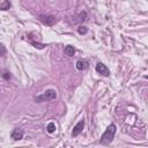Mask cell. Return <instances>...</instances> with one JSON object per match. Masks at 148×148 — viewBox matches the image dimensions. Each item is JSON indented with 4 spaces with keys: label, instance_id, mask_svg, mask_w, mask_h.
Listing matches in <instances>:
<instances>
[{
    "label": "cell",
    "instance_id": "obj_1",
    "mask_svg": "<svg viewBox=\"0 0 148 148\" xmlns=\"http://www.w3.org/2000/svg\"><path fill=\"white\" fill-rule=\"evenodd\" d=\"M116 130H117V127H116V125H114V124L109 125V126L106 127V130L104 131V133L102 134L99 142H101V143H103V145H109V143H111V142L113 141V139H114Z\"/></svg>",
    "mask_w": 148,
    "mask_h": 148
},
{
    "label": "cell",
    "instance_id": "obj_2",
    "mask_svg": "<svg viewBox=\"0 0 148 148\" xmlns=\"http://www.w3.org/2000/svg\"><path fill=\"white\" fill-rule=\"evenodd\" d=\"M57 97V92L54 89H47L46 91H44L40 95L35 96V102H46V101H52Z\"/></svg>",
    "mask_w": 148,
    "mask_h": 148
},
{
    "label": "cell",
    "instance_id": "obj_3",
    "mask_svg": "<svg viewBox=\"0 0 148 148\" xmlns=\"http://www.w3.org/2000/svg\"><path fill=\"white\" fill-rule=\"evenodd\" d=\"M38 20L44 24V25H47V27H51L58 20L56 16L53 15H39L38 16Z\"/></svg>",
    "mask_w": 148,
    "mask_h": 148
},
{
    "label": "cell",
    "instance_id": "obj_4",
    "mask_svg": "<svg viewBox=\"0 0 148 148\" xmlns=\"http://www.w3.org/2000/svg\"><path fill=\"white\" fill-rule=\"evenodd\" d=\"M96 72H97L98 74L103 75V76H109V75H110L109 68H108L104 64H102V62H98V64L96 65Z\"/></svg>",
    "mask_w": 148,
    "mask_h": 148
},
{
    "label": "cell",
    "instance_id": "obj_5",
    "mask_svg": "<svg viewBox=\"0 0 148 148\" xmlns=\"http://www.w3.org/2000/svg\"><path fill=\"white\" fill-rule=\"evenodd\" d=\"M83 127H84V120L81 119V120L74 126V128H73V131H72V136H73V138H74V136H77V135L83 131Z\"/></svg>",
    "mask_w": 148,
    "mask_h": 148
},
{
    "label": "cell",
    "instance_id": "obj_6",
    "mask_svg": "<svg viewBox=\"0 0 148 148\" xmlns=\"http://www.w3.org/2000/svg\"><path fill=\"white\" fill-rule=\"evenodd\" d=\"M23 131L22 130H20V128H14L13 131H12V133H10V138L13 139V140H15V141H17V140H21L22 138H23Z\"/></svg>",
    "mask_w": 148,
    "mask_h": 148
},
{
    "label": "cell",
    "instance_id": "obj_7",
    "mask_svg": "<svg viewBox=\"0 0 148 148\" xmlns=\"http://www.w3.org/2000/svg\"><path fill=\"white\" fill-rule=\"evenodd\" d=\"M75 66H76V69L83 71V69H87L89 67V62L87 60H77Z\"/></svg>",
    "mask_w": 148,
    "mask_h": 148
},
{
    "label": "cell",
    "instance_id": "obj_8",
    "mask_svg": "<svg viewBox=\"0 0 148 148\" xmlns=\"http://www.w3.org/2000/svg\"><path fill=\"white\" fill-rule=\"evenodd\" d=\"M65 54L66 56H68V57H73L74 56V53H75V49H74V46H72V45H67V46H65Z\"/></svg>",
    "mask_w": 148,
    "mask_h": 148
},
{
    "label": "cell",
    "instance_id": "obj_9",
    "mask_svg": "<svg viewBox=\"0 0 148 148\" xmlns=\"http://www.w3.org/2000/svg\"><path fill=\"white\" fill-rule=\"evenodd\" d=\"M9 8H10V1L3 0V2L0 5V10H8Z\"/></svg>",
    "mask_w": 148,
    "mask_h": 148
},
{
    "label": "cell",
    "instance_id": "obj_10",
    "mask_svg": "<svg viewBox=\"0 0 148 148\" xmlns=\"http://www.w3.org/2000/svg\"><path fill=\"white\" fill-rule=\"evenodd\" d=\"M46 130H47V132H49V133H53V132L56 131V124H54L53 121L49 123V124H47V127H46Z\"/></svg>",
    "mask_w": 148,
    "mask_h": 148
},
{
    "label": "cell",
    "instance_id": "obj_11",
    "mask_svg": "<svg viewBox=\"0 0 148 148\" xmlns=\"http://www.w3.org/2000/svg\"><path fill=\"white\" fill-rule=\"evenodd\" d=\"M0 75H1L5 80H9V79H10V73H9L8 71H6V69L1 71V72H0Z\"/></svg>",
    "mask_w": 148,
    "mask_h": 148
},
{
    "label": "cell",
    "instance_id": "obj_12",
    "mask_svg": "<svg viewBox=\"0 0 148 148\" xmlns=\"http://www.w3.org/2000/svg\"><path fill=\"white\" fill-rule=\"evenodd\" d=\"M87 31H88V28H87L86 25H80V27L77 28V32H79L80 35H84V34H87Z\"/></svg>",
    "mask_w": 148,
    "mask_h": 148
},
{
    "label": "cell",
    "instance_id": "obj_13",
    "mask_svg": "<svg viewBox=\"0 0 148 148\" xmlns=\"http://www.w3.org/2000/svg\"><path fill=\"white\" fill-rule=\"evenodd\" d=\"M31 44L35 46V47H37V49H44L45 47V45L44 44H40V43H36V42H31Z\"/></svg>",
    "mask_w": 148,
    "mask_h": 148
},
{
    "label": "cell",
    "instance_id": "obj_14",
    "mask_svg": "<svg viewBox=\"0 0 148 148\" xmlns=\"http://www.w3.org/2000/svg\"><path fill=\"white\" fill-rule=\"evenodd\" d=\"M81 22H83V21H86L87 20V13L86 12H82L81 14H80V18H79Z\"/></svg>",
    "mask_w": 148,
    "mask_h": 148
},
{
    "label": "cell",
    "instance_id": "obj_15",
    "mask_svg": "<svg viewBox=\"0 0 148 148\" xmlns=\"http://www.w3.org/2000/svg\"><path fill=\"white\" fill-rule=\"evenodd\" d=\"M6 54V49L2 44H0V57H3Z\"/></svg>",
    "mask_w": 148,
    "mask_h": 148
}]
</instances>
